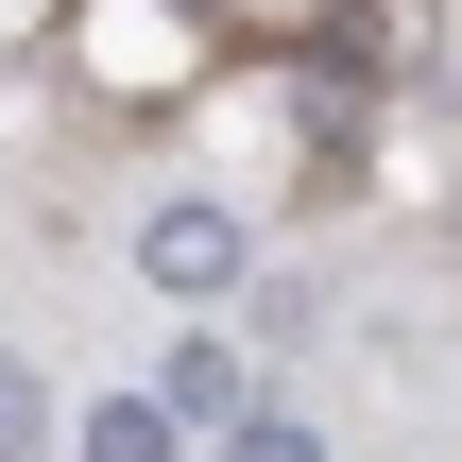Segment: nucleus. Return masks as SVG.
<instances>
[{
  "label": "nucleus",
  "mask_w": 462,
  "mask_h": 462,
  "mask_svg": "<svg viewBox=\"0 0 462 462\" xmlns=\"http://www.w3.org/2000/svg\"><path fill=\"white\" fill-rule=\"evenodd\" d=\"M137 274H154L171 309H206V291L240 274V223H223V206H154V223H137Z\"/></svg>",
  "instance_id": "obj_1"
},
{
  "label": "nucleus",
  "mask_w": 462,
  "mask_h": 462,
  "mask_svg": "<svg viewBox=\"0 0 462 462\" xmlns=\"http://www.w3.org/2000/svg\"><path fill=\"white\" fill-rule=\"evenodd\" d=\"M154 411H171V429H240V377H223V343H189V360L154 377Z\"/></svg>",
  "instance_id": "obj_2"
},
{
  "label": "nucleus",
  "mask_w": 462,
  "mask_h": 462,
  "mask_svg": "<svg viewBox=\"0 0 462 462\" xmlns=\"http://www.w3.org/2000/svg\"><path fill=\"white\" fill-rule=\"evenodd\" d=\"M86 462H171V411H154V394H103V411H86Z\"/></svg>",
  "instance_id": "obj_3"
},
{
  "label": "nucleus",
  "mask_w": 462,
  "mask_h": 462,
  "mask_svg": "<svg viewBox=\"0 0 462 462\" xmlns=\"http://www.w3.org/2000/svg\"><path fill=\"white\" fill-rule=\"evenodd\" d=\"M34 446H51V394H34V377L0 360V462H34Z\"/></svg>",
  "instance_id": "obj_4"
},
{
  "label": "nucleus",
  "mask_w": 462,
  "mask_h": 462,
  "mask_svg": "<svg viewBox=\"0 0 462 462\" xmlns=\"http://www.w3.org/2000/svg\"><path fill=\"white\" fill-rule=\"evenodd\" d=\"M223 462H309V429H291V411H240V429H223Z\"/></svg>",
  "instance_id": "obj_5"
}]
</instances>
